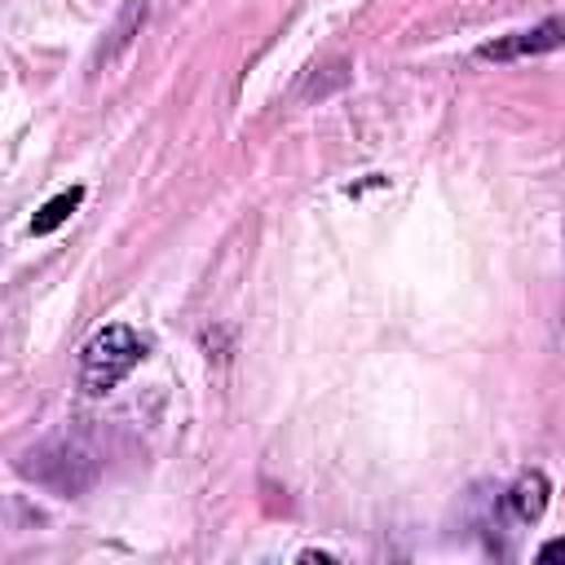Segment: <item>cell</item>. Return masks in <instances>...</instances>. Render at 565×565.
Instances as JSON below:
<instances>
[{
    "label": "cell",
    "instance_id": "4",
    "mask_svg": "<svg viewBox=\"0 0 565 565\" xmlns=\"http://www.w3.org/2000/svg\"><path fill=\"white\" fill-rule=\"evenodd\" d=\"M547 494H552L547 477H543L539 468H530V472H521V477L508 486L503 508H508V512H512L521 525H530V521H539V516L547 512Z\"/></svg>",
    "mask_w": 565,
    "mask_h": 565
},
{
    "label": "cell",
    "instance_id": "6",
    "mask_svg": "<svg viewBox=\"0 0 565 565\" xmlns=\"http://www.w3.org/2000/svg\"><path fill=\"white\" fill-rule=\"evenodd\" d=\"M539 561H565V539H547L539 547Z\"/></svg>",
    "mask_w": 565,
    "mask_h": 565
},
{
    "label": "cell",
    "instance_id": "2",
    "mask_svg": "<svg viewBox=\"0 0 565 565\" xmlns=\"http://www.w3.org/2000/svg\"><path fill=\"white\" fill-rule=\"evenodd\" d=\"M22 472L35 477L40 486L57 490V494H79L97 481V455L84 437H49L44 446H35L26 459H22Z\"/></svg>",
    "mask_w": 565,
    "mask_h": 565
},
{
    "label": "cell",
    "instance_id": "5",
    "mask_svg": "<svg viewBox=\"0 0 565 565\" xmlns=\"http://www.w3.org/2000/svg\"><path fill=\"white\" fill-rule=\"evenodd\" d=\"M84 203V190L79 185H71V190H62V194H53L35 216H31V234L35 238H44V234H53L57 225H66L71 221V212Z\"/></svg>",
    "mask_w": 565,
    "mask_h": 565
},
{
    "label": "cell",
    "instance_id": "1",
    "mask_svg": "<svg viewBox=\"0 0 565 565\" xmlns=\"http://www.w3.org/2000/svg\"><path fill=\"white\" fill-rule=\"evenodd\" d=\"M141 358H146V340H141L128 322H110V327H102V331L84 344V353H79V388L93 393V397H102V393H110L119 380H128Z\"/></svg>",
    "mask_w": 565,
    "mask_h": 565
},
{
    "label": "cell",
    "instance_id": "3",
    "mask_svg": "<svg viewBox=\"0 0 565 565\" xmlns=\"http://www.w3.org/2000/svg\"><path fill=\"white\" fill-rule=\"evenodd\" d=\"M556 49H565V18H543L525 31L486 40L477 49V57L481 62H521V57H539V53H556Z\"/></svg>",
    "mask_w": 565,
    "mask_h": 565
}]
</instances>
